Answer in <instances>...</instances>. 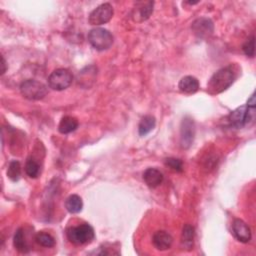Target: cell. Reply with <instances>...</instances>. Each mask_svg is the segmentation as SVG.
Returning a JSON list of instances; mask_svg holds the SVG:
<instances>
[{"label":"cell","mask_w":256,"mask_h":256,"mask_svg":"<svg viewBox=\"0 0 256 256\" xmlns=\"http://www.w3.org/2000/svg\"><path fill=\"white\" fill-rule=\"evenodd\" d=\"M195 137V123L192 118L186 116L183 118L180 126V145L183 149H188Z\"/></svg>","instance_id":"cell-8"},{"label":"cell","mask_w":256,"mask_h":256,"mask_svg":"<svg viewBox=\"0 0 256 256\" xmlns=\"http://www.w3.org/2000/svg\"><path fill=\"white\" fill-rule=\"evenodd\" d=\"M88 42L91 46L98 50L104 51L109 49L113 44V36L112 34L104 28H93L88 33Z\"/></svg>","instance_id":"cell-3"},{"label":"cell","mask_w":256,"mask_h":256,"mask_svg":"<svg viewBox=\"0 0 256 256\" xmlns=\"http://www.w3.org/2000/svg\"><path fill=\"white\" fill-rule=\"evenodd\" d=\"M242 50L245 53V55H247L249 57H254V55H255V37H254V35H251V37L246 40V42L242 46Z\"/></svg>","instance_id":"cell-24"},{"label":"cell","mask_w":256,"mask_h":256,"mask_svg":"<svg viewBox=\"0 0 256 256\" xmlns=\"http://www.w3.org/2000/svg\"><path fill=\"white\" fill-rule=\"evenodd\" d=\"M191 29L193 33L199 38H207L212 35L214 31V24L211 19L206 17H201L196 19L192 25Z\"/></svg>","instance_id":"cell-10"},{"label":"cell","mask_w":256,"mask_h":256,"mask_svg":"<svg viewBox=\"0 0 256 256\" xmlns=\"http://www.w3.org/2000/svg\"><path fill=\"white\" fill-rule=\"evenodd\" d=\"M152 243L157 250L164 251L168 250L171 247L173 243V238L168 232L164 230H159L153 234Z\"/></svg>","instance_id":"cell-12"},{"label":"cell","mask_w":256,"mask_h":256,"mask_svg":"<svg viewBox=\"0 0 256 256\" xmlns=\"http://www.w3.org/2000/svg\"><path fill=\"white\" fill-rule=\"evenodd\" d=\"M255 104H256V102H255V95H254V94H252V95L250 96V98L248 99L246 106H248L249 108L255 109Z\"/></svg>","instance_id":"cell-25"},{"label":"cell","mask_w":256,"mask_h":256,"mask_svg":"<svg viewBox=\"0 0 256 256\" xmlns=\"http://www.w3.org/2000/svg\"><path fill=\"white\" fill-rule=\"evenodd\" d=\"M163 174L156 168H147L143 173V180L150 188H156L163 182Z\"/></svg>","instance_id":"cell-13"},{"label":"cell","mask_w":256,"mask_h":256,"mask_svg":"<svg viewBox=\"0 0 256 256\" xmlns=\"http://www.w3.org/2000/svg\"><path fill=\"white\" fill-rule=\"evenodd\" d=\"M7 176L10 180L16 182L21 177V165L17 160H12L7 168Z\"/></svg>","instance_id":"cell-20"},{"label":"cell","mask_w":256,"mask_h":256,"mask_svg":"<svg viewBox=\"0 0 256 256\" xmlns=\"http://www.w3.org/2000/svg\"><path fill=\"white\" fill-rule=\"evenodd\" d=\"M77 127H78V120L75 117L66 115L61 118L58 125V130L61 134H69L75 131Z\"/></svg>","instance_id":"cell-16"},{"label":"cell","mask_w":256,"mask_h":256,"mask_svg":"<svg viewBox=\"0 0 256 256\" xmlns=\"http://www.w3.org/2000/svg\"><path fill=\"white\" fill-rule=\"evenodd\" d=\"M25 172L30 178L38 177L40 173V166L33 158H28L25 163Z\"/></svg>","instance_id":"cell-22"},{"label":"cell","mask_w":256,"mask_h":256,"mask_svg":"<svg viewBox=\"0 0 256 256\" xmlns=\"http://www.w3.org/2000/svg\"><path fill=\"white\" fill-rule=\"evenodd\" d=\"M1 59H2V70H1V74H4L5 71H6V62H5V59H4L3 56L1 57Z\"/></svg>","instance_id":"cell-26"},{"label":"cell","mask_w":256,"mask_h":256,"mask_svg":"<svg viewBox=\"0 0 256 256\" xmlns=\"http://www.w3.org/2000/svg\"><path fill=\"white\" fill-rule=\"evenodd\" d=\"M68 240L74 245H84L92 242L95 237L93 227L88 223L73 226L66 231Z\"/></svg>","instance_id":"cell-2"},{"label":"cell","mask_w":256,"mask_h":256,"mask_svg":"<svg viewBox=\"0 0 256 256\" xmlns=\"http://www.w3.org/2000/svg\"><path fill=\"white\" fill-rule=\"evenodd\" d=\"M73 81L72 73L65 68L55 69L48 77V85L51 89L62 91L68 88Z\"/></svg>","instance_id":"cell-5"},{"label":"cell","mask_w":256,"mask_h":256,"mask_svg":"<svg viewBox=\"0 0 256 256\" xmlns=\"http://www.w3.org/2000/svg\"><path fill=\"white\" fill-rule=\"evenodd\" d=\"M255 109L249 108L248 106H240L232 111L228 116V121L231 126L235 128H242L252 120V113Z\"/></svg>","instance_id":"cell-7"},{"label":"cell","mask_w":256,"mask_h":256,"mask_svg":"<svg viewBox=\"0 0 256 256\" xmlns=\"http://www.w3.org/2000/svg\"><path fill=\"white\" fill-rule=\"evenodd\" d=\"M237 67L232 64L216 71L207 83L208 93L215 95L228 89L237 78Z\"/></svg>","instance_id":"cell-1"},{"label":"cell","mask_w":256,"mask_h":256,"mask_svg":"<svg viewBox=\"0 0 256 256\" xmlns=\"http://www.w3.org/2000/svg\"><path fill=\"white\" fill-rule=\"evenodd\" d=\"M114 10L110 3H103L96 7L90 14L88 21L91 25L99 26L105 24L111 20L113 17Z\"/></svg>","instance_id":"cell-6"},{"label":"cell","mask_w":256,"mask_h":256,"mask_svg":"<svg viewBox=\"0 0 256 256\" xmlns=\"http://www.w3.org/2000/svg\"><path fill=\"white\" fill-rule=\"evenodd\" d=\"M65 208L72 214L79 213L83 208V201L81 197L77 194L70 195L65 201Z\"/></svg>","instance_id":"cell-17"},{"label":"cell","mask_w":256,"mask_h":256,"mask_svg":"<svg viewBox=\"0 0 256 256\" xmlns=\"http://www.w3.org/2000/svg\"><path fill=\"white\" fill-rule=\"evenodd\" d=\"M34 239L37 244H39L40 246H43V247L50 248L55 245V239L53 238V236H51L50 234H48L46 232L40 231V232L36 233Z\"/></svg>","instance_id":"cell-21"},{"label":"cell","mask_w":256,"mask_h":256,"mask_svg":"<svg viewBox=\"0 0 256 256\" xmlns=\"http://www.w3.org/2000/svg\"><path fill=\"white\" fill-rule=\"evenodd\" d=\"M156 125V119L152 115H145L139 122L138 133L140 136L147 135Z\"/></svg>","instance_id":"cell-19"},{"label":"cell","mask_w":256,"mask_h":256,"mask_svg":"<svg viewBox=\"0 0 256 256\" xmlns=\"http://www.w3.org/2000/svg\"><path fill=\"white\" fill-rule=\"evenodd\" d=\"M13 245L15 249L21 253H27L29 251V246L25 238L24 230L22 228H19L15 232L14 238H13Z\"/></svg>","instance_id":"cell-18"},{"label":"cell","mask_w":256,"mask_h":256,"mask_svg":"<svg viewBox=\"0 0 256 256\" xmlns=\"http://www.w3.org/2000/svg\"><path fill=\"white\" fill-rule=\"evenodd\" d=\"M154 7L153 1H139L136 2L131 13L134 22L141 23L146 21L152 14Z\"/></svg>","instance_id":"cell-9"},{"label":"cell","mask_w":256,"mask_h":256,"mask_svg":"<svg viewBox=\"0 0 256 256\" xmlns=\"http://www.w3.org/2000/svg\"><path fill=\"white\" fill-rule=\"evenodd\" d=\"M232 233L234 237L242 243H247L251 240V230L241 219H234L232 222Z\"/></svg>","instance_id":"cell-11"},{"label":"cell","mask_w":256,"mask_h":256,"mask_svg":"<svg viewBox=\"0 0 256 256\" xmlns=\"http://www.w3.org/2000/svg\"><path fill=\"white\" fill-rule=\"evenodd\" d=\"M20 92L26 99L40 100L43 99L47 93L48 88L45 84L34 79H28L21 83Z\"/></svg>","instance_id":"cell-4"},{"label":"cell","mask_w":256,"mask_h":256,"mask_svg":"<svg viewBox=\"0 0 256 256\" xmlns=\"http://www.w3.org/2000/svg\"><path fill=\"white\" fill-rule=\"evenodd\" d=\"M164 164L168 168H170L171 170H173L175 172H182L183 171V162L178 158H173V157L166 158L165 161H164Z\"/></svg>","instance_id":"cell-23"},{"label":"cell","mask_w":256,"mask_h":256,"mask_svg":"<svg viewBox=\"0 0 256 256\" xmlns=\"http://www.w3.org/2000/svg\"><path fill=\"white\" fill-rule=\"evenodd\" d=\"M194 237H195V229L190 224H185L182 229L181 234V245L183 249L191 250L194 243Z\"/></svg>","instance_id":"cell-15"},{"label":"cell","mask_w":256,"mask_h":256,"mask_svg":"<svg viewBox=\"0 0 256 256\" xmlns=\"http://www.w3.org/2000/svg\"><path fill=\"white\" fill-rule=\"evenodd\" d=\"M178 88L182 93L193 94L199 89V81L196 77L187 75L180 79L178 83Z\"/></svg>","instance_id":"cell-14"}]
</instances>
